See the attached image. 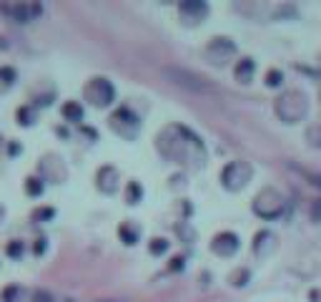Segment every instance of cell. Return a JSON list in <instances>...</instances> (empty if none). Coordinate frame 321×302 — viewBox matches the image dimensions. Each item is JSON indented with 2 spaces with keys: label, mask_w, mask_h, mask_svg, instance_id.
<instances>
[{
  "label": "cell",
  "mask_w": 321,
  "mask_h": 302,
  "mask_svg": "<svg viewBox=\"0 0 321 302\" xmlns=\"http://www.w3.org/2000/svg\"><path fill=\"white\" fill-rule=\"evenodd\" d=\"M181 262H184V259H181V257H176V259H173V265H171V270H181Z\"/></svg>",
  "instance_id": "603a6c76"
},
{
  "label": "cell",
  "mask_w": 321,
  "mask_h": 302,
  "mask_svg": "<svg viewBox=\"0 0 321 302\" xmlns=\"http://www.w3.org/2000/svg\"><path fill=\"white\" fill-rule=\"evenodd\" d=\"M211 249L221 257H231L236 249H239V237L231 234V232H221L213 242H211Z\"/></svg>",
  "instance_id": "5b68a950"
},
{
  "label": "cell",
  "mask_w": 321,
  "mask_h": 302,
  "mask_svg": "<svg viewBox=\"0 0 321 302\" xmlns=\"http://www.w3.org/2000/svg\"><path fill=\"white\" fill-rule=\"evenodd\" d=\"M111 129H116L121 136L133 139V136L138 134V119L130 114L128 108H118V111L111 116Z\"/></svg>",
  "instance_id": "3957f363"
},
{
  "label": "cell",
  "mask_w": 321,
  "mask_h": 302,
  "mask_svg": "<svg viewBox=\"0 0 321 302\" xmlns=\"http://www.w3.org/2000/svg\"><path fill=\"white\" fill-rule=\"evenodd\" d=\"M141 199V186L138 184H128V204H135Z\"/></svg>",
  "instance_id": "2e32d148"
},
{
  "label": "cell",
  "mask_w": 321,
  "mask_h": 302,
  "mask_svg": "<svg viewBox=\"0 0 321 302\" xmlns=\"http://www.w3.org/2000/svg\"><path fill=\"white\" fill-rule=\"evenodd\" d=\"M234 53H236V46H234L228 38H216V41L208 46V56H211L213 63H218V66H221L228 56H234Z\"/></svg>",
  "instance_id": "8992f818"
},
{
  "label": "cell",
  "mask_w": 321,
  "mask_h": 302,
  "mask_svg": "<svg viewBox=\"0 0 321 302\" xmlns=\"http://www.w3.org/2000/svg\"><path fill=\"white\" fill-rule=\"evenodd\" d=\"M3 10H5L13 20L28 23V20H33V15L40 13V5H3Z\"/></svg>",
  "instance_id": "52a82bcc"
},
{
  "label": "cell",
  "mask_w": 321,
  "mask_h": 302,
  "mask_svg": "<svg viewBox=\"0 0 321 302\" xmlns=\"http://www.w3.org/2000/svg\"><path fill=\"white\" fill-rule=\"evenodd\" d=\"M53 214H56L53 209H38V212L33 214V219H38V222H43V219H51Z\"/></svg>",
  "instance_id": "ac0fdd59"
},
{
  "label": "cell",
  "mask_w": 321,
  "mask_h": 302,
  "mask_svg": "<svg viewBox=\"0 0 321 302\" xmlns=\"http://www.w3.org/2000/svg\"><path fill=\"white\" fill-rule=\"evenodd\" d=\"M63 116L68 121H80L83 119V108H80V103H75V101H68L63 106Z\"/></svg>",
  "instance_id": "30bf717a"
},
{
  "label": "cell",
  "mask_w": 321,
  "mask_h": 302,
  "mask_svg": "<svg viewBox=\"0 0 321 302\" xmlns=\"http://www.w3.org/2000/svg\"><path fill=\"white\" fill-rule=\"evenodd\" d=\"M221 179H223V186L226 189H241L249 179H251V166L249 164H244V161H231L226 169H223V174H221Z\"/></svg>",
  "instance_id": "7a4b0ae2"
},
{
  "label": "cell",
  "mask_w": 321,
  "mask_h": 302,
  "mask_svg": "<svg viewBox=\"0 0 321 302\" xmlns=\"http://www.w3.org/2000/svg\"><path fill=\"white\" fill-rule=\"evenodd\" d=\"M148 249H151V254H163V252L168 249V242H166V239H153Z\"/></svg>",
  "instance_id": "4fadbf2b"
},
{
  "label": "cell",
  "mask_w": 321,
  "mask_h": 302,
  "mask_svg": "<svg viewBox=\"0 0 321 302\" xmlns=\"http://www.w3.org/2000/svg\"><path fill=\"white\" fill-rule=\"evenodd\" d=\"M85 98L90 101V103H96V106H108L113 98H116V91H113V86L106 81V78H93L88 86H85Z\"/></svg>",
  "instance_id": "6da1fadb"
},
{
  "label": "cell",
  "mask_w": 321,
  "mask_h": 302,
  "mask_svg": "<svg viewBox=\"0 0 321 302\" xmlns=\"http://www.w3.org/2000/svg\"><path fill=\"white\" fill-rule=\"evenodd\" d=\"M0 217H3V209H0Z\"/></svg>",
  "instance_id": "cb8c5ba5"
},
{
  "label": "cell",
  "mask_w": 321,
  "mask_h": 302,
  "mask_svg": "<svg viewBox=\"0 0 321 302\" xmlns=\"http://www.w3.org/2000/svg\"><path fill=\"white\" fill-rule=\"evenodd\" d=\"M181 13L196 23V20H201V18L208 13V8H206V3H201V0H184V3H181Z\"/></svg>",
  "instance_id": "ba28073f"
},
{
  "label": "cell",
  "mask_w": 321,
  "mask_h": 302,
  "mask_svg": "<svg viewBox=\"0 0 321 302\" xmlns=\"http://www.w3.org/2000/svg\"><path fill=\"white\" fill-rule=\"evenodd\" d=\"M166 76H168L173 83L186 86V88H191V91H211V86H208L201 76L189 73V71H181V68H166Z\"/></svg>",
  "instance_id": "277c9868"
},
{
  "label": "cell",
  "mask_w": 321,
  "mask_h": 302,
  "mask_svg": "<svg viewBox=\"0 0 321 302\" xmlns=\"http://www.w3.org/2000/svg\"><path fill=\"white\" fill-rule=\"evenodd\" d=\"M33 300H35V302H53V300H51V295H45V292H35V295H33Z\"/></svg>",
  "instance_id": "ffe728a7"
},
{
  "label": "cell",
  "mask_w": 321,
  "mask_h": 302,
  "mask_svg": "<svg viewBox=\"0 0 321 302\" xmlns=\"http://www.w3.org/2000/svg\"><path fill=\"white\" fill-rule=\"evenodd\" d=\"M254 71H256V63H254L251 58H241V61L236 63V68H234L236 78H239V81H244V83L254 76Z\"/></svg>",
  "instance_id": "9c48e42d"
},
{
  "label": "cell",
  "mask_w": 321,
  "mask_h": 302,
  "mask_svg": "<svg viewBox=\"0 0 321 302\" xmlns=\"http://www.w3.org/2000/svg\"><path fill=\"white\" fill-rule=\"evenodd\" d=\"M43 249H45V239H38V244H35V252H38V254H40V252H43Z\"/></svg>",
  "instance_id": "7402d4cb"
},
{
  "label": "cell",
  "mask_w": 321,
  "mask_h": 302,
  "mask_svg": "<svg viewBox=\"0 0 321 302\" xmlns=\"http://www.w3.org/2000/svg\"><path fill=\"white\" fill-rule=\"evenodd\" d=\"M18 119H20V124H23V126L33 124V116H30V111H28V108H20V111H18Z\"/></svg>",
  "instance_id": "e0dca14e"
},
{
  "label": "cell",
  "mask_w": 321,
  "mask_h": 302,
  "mask_svg": "<svg viewBox=\"0 0 321 302\" xmlns=\"http://www.w3.org/2000/svg\"><path fill=\"white\" fill-rule=\"evenodd\" d=\"M301 174H304L306 179H314V184H316V186H321V176H316V174H311V171H301Z\"/></svg>",
  "instance_id": "44dd1931"
},
{
  "label": "cell",
  "mask_w": 321,
  "mask_h": 302,
  "mask_svg": "<svg viewBox=\"0 0 321 302\" xmlns=\"http://www.w3.org/2000/svg\"><path fill=\"white\" fill-rule=\"evenodd\" d=\"M118 234H121V239H123L126 244H135V242H138V229H135V226H130L128 222L118 226Z\"/></svg>",
  "instance_id": "8fae6325"
},
{
  "label": "cell",
  "mask_w": 321,
  "mask_h": 302,
  "mask_svg": "<svg viewBox=\"0 0 321 302\" xmlns=\"http://www.w3.org/2000/svg\"><path fill=\"white\" fill-rule=\"evenodd\" d=\"M5 252H8V257H13V259H18V257L23 254V244H20V242H10V244L5 247Z\"/></svg>",
  "instance_id": "5bb4252c"
},
{
  "label": "cell",
  "mask_w": 321,
  "mask_h": 302,
  "mask_svg": "<svg viewBox=\"0 0 321 302\" xmlns=\"http://www.w3.org/2000/svg\"><path fill=\"white\" fill-rule=\"evenodd\" d=\"M25 192H28L30 197H40V194H43V184H40V179H33V176H30V179L25 181Z\"/></svg>",
  "instance_id": "7c38bea8"
},
{
  "label": "cell",
  "mask_w": 321,
  "mask_h": 302,
  "mask_svg": "<svg viewBox=\"0 0 321 302\" xmlns=\"http://www.w3.org/2000/svg\"><path fill=\"white\" fill-rule=\"evenodd\" d=\"M266 83H268V86H279V83H281V73H279V71H271V73L266 76Z\"/></svg>",
  "instance_id": "d6986e66"
},
{
  "label": "cell",
  "mask_w": 321,
  "mask_h": 302,
  "mask_svg": "<svg viewBox=\"0 0 321 302\" xmlns=\"http://www.w3.org/2000/svg\"><path fill=\"white\" fill-rule=\"evenodd\" d=\"M18 295H20L18 287H5V290H3V302H15Z\"/></svg>",
  "instance_id": "9a60e30c"
}]
</instances>
